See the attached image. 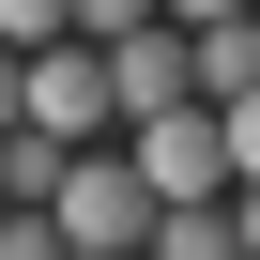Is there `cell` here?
Wrapping results in <instances>:
<instances>
[{"label":"cell","instance_id":"1","mask_svg":"<svg viewBox=\"0 0 260 260\" xmlns=\"http://www.w3.org/2000/svg\"><path fill=\"white\" fill-rule=\"evenodd\" d=\"M16 122H31V138H61V153H107V138H122V92H107V46H77V31H61V46L31 61Z\"/></svg>","mask_w":260,"mask_h":260},{"label":"cell","instance_id":"2","mask_svg":"<svg viewBox=\"0 0 260 260\" xmlns=\"http://www.w3.org/2000/svg\"><path fill=\"white\" fill-rule=\"evenodd\" d=\"M153 214H169V199L122 169V138H107V153H77V169H61V199H46V230H61V245H107V260H138V245H153Z\"/></svg>","mask_w":260,"mask_h":260},{"label":"cell","instance_id":"3","mask_svg":"<svg viewBox=\"0 0 260 260\" xmlns=\"http://www.w3.org/2000/svg\"><path fill=\"white\" fill-rule=\"evenodd\" d=\"M122 169H138L153 199H230V138H214V107H153V122H122Z\"/></svg>","mask_w":260,"mask_h":260},{"label":"cell","instance_id":"4","mask_svg":"<svg viewBox=\"0 0 260 260\" xmlns=\"http://www.w3.org/2000/svg\"><path fill=\"white\" fill-rule=\"evenodd\" d=\"M107 92H122V122H153V107H199V31H122L107 46Z\"/></svg>","mask_w":260,"mask_h":260},{"label":"cell","instance_id":"5","mask_svg":"<svg viewBox=\"0 0 260 260\" xmlns=\"http://www.w3.org/2000/svg\"><path fill=\"white\" fill-rule=\"evenodd\" d=\"M138 260H245V214H230V199H169Z\"/></svg>","mask_w":260,"mask_h":260},{"label":"cell","instance_id":"6","mask_svg":"<svg viewBox=\"0 0 260 260\" xmlns=\"http://www.w3.org/2000/svg\"><path fill=\"white\" fill-rule=\"evenodd\" d=\"M260 92V16H214L199 31V107H245Z\"/></svg>","mask_w":260,"mask_h":260},{"label":"cell","instance_id":"7","mask_svg":"<svg viewBox=\"0 0 260 260\" xmlns=\"http://www.w3.org/2000/svg\"><path fill=\"white\" fill-rule=\"evenodd\" d=\"M61 31H77V0H0V46H16V61H46Z\"/></svg>","mask_w":260,"mask_h":260},{"label":"cell","instance_id":"8","mask_svg":"<svg viewBox=\"0 0 260 260\" xmlns=\"http://www.w3.org/2000/svg\"><path fill=\"white\" fill-rule=\"evenodd\" d=\"M214 138H230V199H245V184H260V92H245V107H214Z\"/></svg>","mask_w":260,"mask_h":260},{"label":"cell","instance_id":"9","mask_svg":"<svg viewBox=\"0 0 260 260\" xmlns=\"http://www.w3.org/2000/svg\"><path fill=\"white\" fill-rule=\"evenodd\" d=\"M122 31H153V0H77V46H122Z\"/></svg>","mask_w":260,"mask_h":260},{"label":"cell","instance_id":"10","mask_svg":"<svg viewBox=\"0 0 260 260\" xmlns=\"http://www.w3.org/2000/svg\"><path fill=\"white\" fill-rule=\"evenodd\" d=\"M0 260H61V230L46 214H0Z\"/></svg>","mask_w":260,"mask_h":260},{"label":"cell","instance_id":"11","mask_svg":"<svg viewBox=\"0 0 260 260\" xmlns=\"http://www.w3.org/2000/svg\"><path fill=\"white\" fill-rule=\"evenodd\" d=\"M153 16H169V31H214V16H245V0H153Z\"/></svg>","mask_w":260,"mask_h":260},{"label":"cell","instance_id":"12","mask_svg":"<svg viewBox=\"0 0 260 260\" xmlns=\"http://www.w3.org/2000/svg\"><path fill=\"white\" fill-rule=\"evenodd\" d=\"M16 92H31V61H16V46H0V122H16Z\"/></svg>","mask_w":260,"mask_h":260},{"label":"cell","instance_id":"13","mask_svg":"<svg viewBox=\"0 0 260 260\" xmlns=\"http://www.w3.org/2000/svg\"><path fill=\"white\" fill-rule=\"evenodd\" d=\"M230 214H245V260H260V184H245V199H230Z\"/></svg>","mask_w":260,"mask_h":260},{"label":"cell","instance_id":"14","mask_svg":"<svg viewBox=\"0 0 260 260\" xmlns=\"http://www.w3.org/2000/svg\"><path fill=\"white\" fill-rule=\"evenodd\" d=\"M61 260H107V245H61Z\"/></svg>","mask_w":260,"mask_h":260},{"label":"cell","instance_id":"15","mask_svg":"<svg viewBox=\"0 0 260 260\" xmlns=\"http://www.w3.org/2000/svg\"><path fill=\"white\" fill-rule=\"evenodd\" d=\"M0 138H16V122H0Z\"/></svg>","mask_w":260,"mask_h":260}]
</instances>
